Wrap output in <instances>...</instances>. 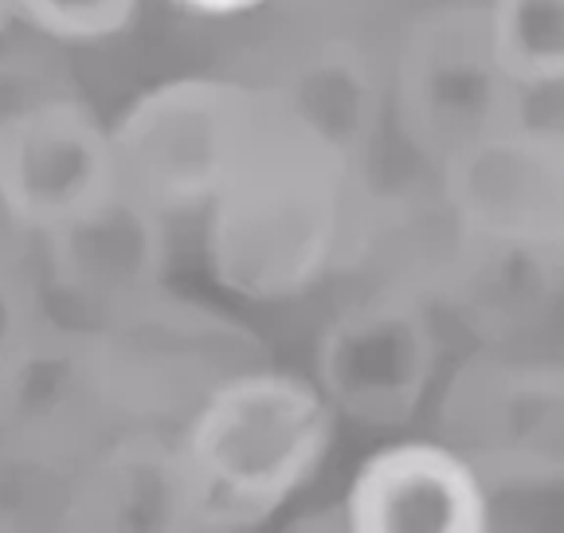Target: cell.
<instances>
[{
	"label": "cell",
	"mask_w": 564,
	"mask_h": 533,
	"mask_svg": "<svg viewBox=\"0 0 564 533\" xmlns=\"http://www.w3.org/2000/svg\"><path fill=\"white\" fill-rule=\"evenodd\" d=\"M361 173L271 115L256 153L204 213L212 279L247 303H286L334 271Z\"/></svg>",
	"instance_id": "obj_1"
},
{
	"label": "cell",
	"mask_w": 564,
	"mask_h": 533,
	"mask_svg": "<svg viewBox=\"0 0 564 533\" xmlns=\"http://www.w3.org/2000/svg\"><path fill=\"white\" fill-rule=\"evenodd\" d=\"M337 412L314 381L247 365L185 416L173 439L208 533H236L279 514L329 459Z\"/></svg>",
	"instance_id": "obj_2"
},
{
	"label": "cell",
	"mask_w": 564,
	"mask_h": 533,
	"mask_svg": "<svg viewBox=\"0 0 564 533\" xmlns=\"http://www.w3.org/2000/svg\"><path fill=\"white\" fill-rule=\"evenodd\" d=\"M271 122L267 90L181 75L141 90L110 122L118 188L165 220L204 216L256 153Z\"/></svg>",
	"instance_id": "obj_3"
},
{
	"label": "cell",
	"mask_w": 564,
	"mask_h": 533,
	"mask_svg": "<svg viewBox=\"0 0 564 533\" xmlns=\"http://www.w3.org/2000/svg\"><path fill=\"white\" fill-rule=\"evenodd\" d=\"M388 118L435 173L529 122V90L494 52L482 0H447L404 28L388 72Z\"/></svg>",
	"instance_id": "obj_4"
},
{
	"label": "cell",
	"mask_w": 564,
	"mask_h": 533,
	"mask_svg": "<svg viewBox=\"0 0 564 533\" xmlns=\"http://www.w3.org/2000/svg\"><path fill=\"white\" fill-rule=\"evenodd\" d=\"M440 439L490 490L564 487V361L467 357L440 392Z\"/></svg>",
	"instance_id": "obj_5"
},
{
	"label": "cell",
	"mask_w": 564,
	"mask_h": 533,
	"mask_svg": "<svg viewBox=\"0 0 564 533\" xmlns=\"http://www.w3.org/2000/svg\"><path fill=\"white\" fill-rule=\"evenodd\" d=\"M443 341L432 303L412 286H388L345 306L326 326L314 357V384L337 420L400 427L432 396Z\"/></svg>",
	"instance_id": "obj_6"
},
{
	"label": "cell",
	"mask_w": 564,
	"mask_h": 533,
	"mask_svg": "<svg viewBox=\"0 0 564 533\" xmlns=\"http://www.w3.org/2000/svg\"><path fill=\"white\" fill-rule=\"evenodd\" d=\"M118 193L110 122L70 95L0 110V200L35 243Z\"/></svg>",
	"instance_id": "obj_7"
},
{
	"label": "cell",
	"mask_w": 564,
	"mask_h": 533,
	"mask_svg": "<svg viewBox=\"0 0 564 533\" xmlns=\"http://www.w3.org/2000/svg\"><path fill=\"white\" fill-rule=\"evenodd\" d=\"M455 236L564 263V130L518 126L440 170Z\"/></svg>",
	"instance_id": "obj_8"
},
{
	"label": "cell",
	"mask_w": 564,
	"mask_h": 533,
	"mask_svg": "<svg viewBox=\"0 0 564 533\" xmlns=\"http://www.w3.org/2000/svg\"><path fill=\"white\" fill-rule=\"evenodd\" d=\"M44 283L63 303L90 311L110 326L165 294L169 220L118 188L67 228L40 240Z\"/></svg>",
	"instance_id": "obj_9"
},
{
	"label": "cell",
	"mask_w": 564,
	"mask_h": 533,
	"mask_svg": "<svg viewBox=\"0 0 564 533\" xmlns=\"http://www.w3.org/2000/svg\"><path fill=\"white\" fill-rule=\"evenodd\" d=\"M341 533H490V487L443 439L384 444L352 471Z\"/></svg>",
	"instance_id": "obj_10"
},
{
	"label": "cell",
	"mask_w": 564,
	"mask_h": 533,
	"mask_svg": "<svg viewBox=\"0 0 564 533\" xmlns=\"http://www.w3.org/2000/svg\"><path fill=\"white\" fill-rule=\"evenodd\" d=\"M267 102L282 126L361 173L388 118V75L361 47L329 44L267 90Z\"/></svg>",
	"instance_id": "obj_11"
},
{
	"label": "cell",
	"mask_w": 564,
	"mask_h": 533,
	"mask_svg": "<svg viewBox=\"0 0 564 533\" xmlns=\"http://www.w3.org/2000/svg\"><path fill=\"white\" fill-rule=\"evenodd\" d=\"M87 522L95 533H208L176 444L126 439L90 475Z\"/></svg>",
	"instance_id": "obj_12"
},
{
	"label": "cell",
	"mask_w": 564,
	"mask_h": 533,
	"mask_svg": "<svg viewBox=\"0 0 564 533\" xmlns=\"http://www.w3.org/2000/svg\"><path fill=\"white\" fill-rule=\"evenodd\" d=\"M494 52L521 90L564 87V0H482Z\"/></svg>",
	"instance_id": "obj_13"
},
{
	"label": "cell",
	"mask_w": 564,
	"mask_h": 533,
	"mask_svg": "<svg viewBox=\"0 0 564 533\" xmlns=\"http://www.w3.org/2000/svg\"><path fill=\"white\" fill-rule=\"evenodd\" d=\"M141 0H17V24L55 44H102L138 20Z\"/></svg>",
	"instance_id": "obj_14"
},
{
	"label": "cell",
	"mask_w": 564,
	"mask_h": 533,
	"mask_svg": "<svg viewBox=\"0 0 564 533\" xmlns=\"http://www.w3.org/2000/svg\"><path fill=\"white\" fill-rule=\"evenodd\" d=\"M40 294L28 286L24 266H0V377L17 373L28 361L40 329Z\"/></svg>",
	"instance_id": "obj_15"
},
{
	"label": "cell",
	"mask_w": 564,
	"mask_h": 533,
	"mask_svg": "<svg viewBox=\"0 0 564 533\" xmlns=\"http://www.w3.org/2000/svg\"><path fill=\"white\" fill-rule=\"evenodd\" d=\"M28 248H35V240L20 228V220L9 213V205L0 200V266H24Z\"/></svg>",
	"instance_id": "obj_16"
},
{
	"label": "cell",
	"mask_w": 564,
	"mask_h": 533,
	"mask_svg": "<svg viewBox=\"0 0 564 533\" xmlns=\"http://www.w3.org/2000/svg\"><path fill=\"white\" fill-rule=\"evenodd\" d=\"M176 9L196 12V17H243V12H256L263 0H173Z\"/></svg>",
	"instance_id": "obj_17"
},
{
	"label": "cell",
	"mask_w": 564,
	"mask_h": 533,
	"mask_svg": "<svg viewBox=\"0 0 564 533\" xmlns=\"http://www.w3.org/2000/svg\"><path fill=\"white\" fill-rule=\"evenodd\" d=\"M12 24H17V0H0V40Z\"/></svg>",
	"instance_id": "obj_18"
}]
</instances>
